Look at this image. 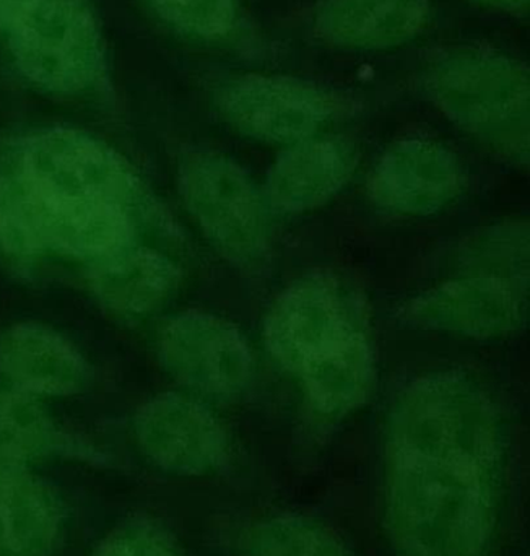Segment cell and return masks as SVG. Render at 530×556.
I'll use <instances>...</instances> for the list:
<instances>
[{"label":"cell","instance_id":"obj_8","mask_svg":"<svg viewBox=\"0 0 530 556\" xmlns=\"http://www.w3.org/2000/svg\"><path fill=\"white\" fill-rule=\"evenodd\" d=\"M225 119L244 136L264 142L311 139L337 113L329 91L300 78L248 75L218 94Z\"/></svg>","mask_w":530,"mask_h":556},{"label":"cell","instance_id":"obj_1","mask_svg":"<svg viewBox=\"0 0 530 556\" xmlns=\"http://www.w3.org/2000/svg\"><path fill=\"white\" fill-rule=\"evenodd\" d=\"M503 482L499 412L472 378L433 372L399 395L386 443L384 498L401 556H487Z\"/></svg>","mask_w":530,"mask_h":556},{"label":"cell","instance_id":"obj_7","mask_svg":"<svg viewBox=\"0 0 530 556\" xmlns=\"http://www.w3.org/2000/svg\"><path fill=\"white\" fill-rule=\"evenodd\" d=\"M159 356L173 379L212 397H234L253 378V352L240 329L201 311H188L165 324Z\"/></svg>","mask_w":530,"mask_h":556},{"label":"cell","instance_id":"obj_12","mask_svg":"<svg viewBox=\"0 0 530 556\" xmlns=\"http://www.w3.org/2000/svg\"><path fill=\"white\" fill-rule=\"evenodd\" d=\"M0 376L26 395H74L90 384V366L64 337L18 324L0 337Z\"/></svg>","mask_w":530,"mask_h":556},{"label":"cell","instance_id":"obj_5","mask_svg":"<svg viewBox=\"0 0 530 556\" xmlns=\"http://www.w3.org/2000/svg\"><path fill=\"white\" fill-rule=\"evenodd\" d=\"M186 208L218 253L238 266H256L268 251L263 198L243 168L214 152L189 155L179 168Z\"/></svg>","mask_w":530,"mask_h":556},{"label":"cell","instance_id":"obj_3","mask_svg":"<svg viewBox=\"0 0 530 556\" xmlns=\"http://www.w3.org/2000/svg\"><path fill=\"white\" fill-rule=\"evenodd\" d=\"M264 342L317 414L343 417L368 399L375 382L371 340L355 301L332 277L291 283L265 317Z\"/></svg>","mask_w":530,"mask_h":556},{"label":"cell","instance_id":"obj_11","mask_svg":"<svg viewBox=\"0 0 530 556\" xmlns=\"http://www.w3.org/2000/svg\"><path fill=\"white\" fill-rule=\"evenodd\" d=\"M405 319L427 329L474 339L508 336L525 320L518 288L499 276H472L444 281L404 307Z\"/></svg>","mask_w":530,"mask_h":556},{"label":"cell","instance_id":"obj_21","mask_svg":"<svg viewBox=\"0 0 530 556\" xmlns=\"http://www.w3.org/2000/svg\"><path fill=\"white\" fill-rule=\"evenodd\" d=\"M33 0H0V28H12L13 23L31 5Z\"/></svg>","mask_w":530,"mask_h":556},{"label":"cell","instance_id":"obj_2","mask_svg":"<svg viewBox=\"0 0 530 556\" xmlns=\"http://www.w3.org/2000/svg\"><path fill=\"white\" fill-rule=\"evenodd\" d=\"M147 199L126 160L71 129L33 134L0 156V250L101 261L132 244Z\"/></svg>","mask_w":530,"mask_h":556},{"label":"cell","instance_id":"obj_6","mask_svg":"<svg viewBox=\"0 0 530 556\" xmlns=\"http://www.w3.org/2000/svg\"><path fill=\"white\" fill-rule=\"evenodd\" d=\"M10 31L16 64L46 90L75 93L100 74V33L77 0H33Z\"/></svg>","mask_w":530,"mask_h":556},{"label":"cell","instance_id":"obj_16","mask_svg":"<svg viewBox=\"0 0 530 556\" xmlns=\"http://www.w3.org/2000/svg\"><path fill=\"white\" fill-rule=\"evenodd\" d=\"M179 280L176 264L152 248H126L91 269L94 296L116 313L136 316L162 306Z\"/></svg>","mask_w":530,"mask_h":556},{"label":"cell","instance_id":"obj_15","mask_svg":"<svg viewBox=\"0 0 530 556\" xmlns=\"http://www.w3.org/2000/svg\"><path fill=\"white\" fill-rule=\"evenodd\" d=\"M58 495L20 466H0V556H51L61 538Z\"/></svg>","mask_w":530,"mask_h":556},{"label":"cell","instance_id":"obj_4","mask_svg":"<svg viewBox=\"0 0 530 556\" xmlns=\"http://www.w3.org/2000/svg\"><path fill=\"white\" fill-rule=\"evenodd\" d=\"M428 93L483 146L516 163L529 156V72L489 49H457L431 62Z\"/></svg>","mask_w":530,"mask_h":556},{"label":"cell","instance_id":"obj_19","mask_svg":"<svg viewBox=\"0 0 530 556\" xmlns=\"http://www.w3.org/2000/svg\"><path fill=\"white\" fill-rule=\"evenodd\" d=\"M156 12L178 28L192 35L214 38L231 28L234 0H152Z\"/></svg>","mask_w":530,"mask_h":556},{"label":"cell","instance_id":"obj_13","mask_svg":"<svg viewBox=\"0 0 530 556\" xmlns=\"http://www.w3.org/2000/svg\"><path fill=\"white\" fill-rule=\"evenodd\" d=\"M355 166L356 152L346 140H301L268 172V202L283 214L313 211L349 182Z\"/></svg>","mask_w":530,"mask_h":556},{"label":"cell","instance_id":"obj_20","mask_svg":"<svg viewBox=\"0 0 530 556\" xmlns=\"http://www.w3.org/2000/svg\"><path fill=\"white\" fill-rule=\"evenodd\" d=\"M94 556H181L168 534L152 522L134 521L108 535Z\"/></svg>","mask_w":530,"mask_h":556},{"label":"cell","instance_id":"obj_10","mask_svg":"<svg viewBox=\"0 0 530 556\" xmlns=\"http://www.w3.org/2000/svg\"><path fill=\"white\" fill-rule=\"evenodd\" d=\"M464 181L463 165L446 147L407 139L381 156L368 188L373 202L391 214L431 215L459 198Z\"/></svg>","mask_w":530,"mask_h":556},{"label":"cell","instance_id":"obj_22","mask_svg":"<svg viewBox=\"0 0 530 556\" xmlns=\"http://www.w3.org/2000/svg\"><path fill=\"white\" fill-rule=\"evenodd\" d=\"M479 2L512 13L526 12L529 5V0H479Z\"/></svg>","mask_w":530,"mask_h":556},{"label":"cell","instance_id":"obj_14","mask_svg":"<svg viewBox=\"0 0 530 556\" xmlns=\"http://www.w3.org/2000/svg\"><path fill=\"white\" fill-rule=\"evenodd\" d=\"M428 12V0H324L314 28L343 48L384 49L414 38Z\"/></svg>","mask_w":530,"mask_h":556},{"label":"cell","instance_id":"obj_17","mask_svg":"<svg viewBox=\"0 0 530 556\" xmlns=\"http://www.w3.org/2000/svg\"><path fill=\"white\" fill-rule=\"evenodd\" d=\"M247 556H352L336 534L298 516L257 522L243 541Z\"/></svg>","mask_w":530,"mask_h":556},{"label":"cell","instance_id":"obj_9","mask_svg":"<svg viewBox=\"0 0 530 556\" xmlns=\"http://www.w3.org/2000/svg\"><path fill=\"white\" fill-rule=\"evenodd\" d=\"M140 447L156 466L181 476H205L224 466L228 438L204 405L178 394L147 402L136 417Z\"/></svg>","mask_w":530,"mask_h":556},{"label":"cell","instance_id":"obj_18","mask_svg":"<svg viewBox=\"0 0 530 556\" xmlns=\"http://www.w3.org/2000/svg\"><path fill=\"white\" fill-rule=\"evenodd\" d=\"M54 425L31 395L0 391V466H20L54 444Z\"/></svg>","mask_w":530,"mask_h":556}]
</instances>
